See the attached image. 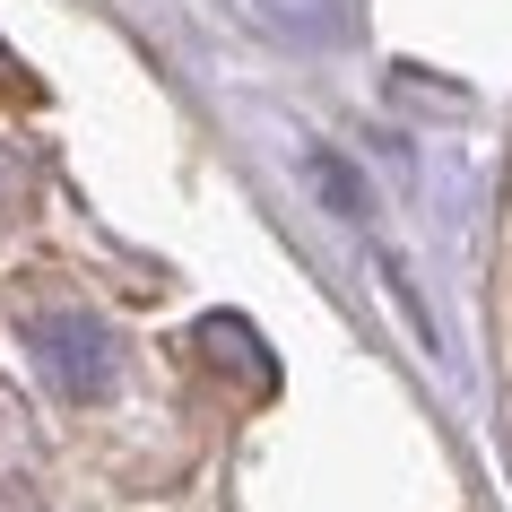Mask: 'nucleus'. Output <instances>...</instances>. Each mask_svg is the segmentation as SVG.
<instances>
[{
	"instance_id": "4",
	"label": "nucleus",
	"mask_w": 512,
	"mask_h": 512,
	"mask_svg": "<svg viewBox=\"0 0 512 512\" xmlns=\"http://www.w3.org/2000/svg\"><path fill=\"white\" fill-rule=\"evenodd\" d=\"M313 183H322V191H330V200H339L348 217H365V191H356L348 174H339V157H330V148H313Z\"/></svg>"
},
{
	"instance_id": "2",
	"label": "nucleus",
	"mask_w": 512,
	"mask_h": 512,
	"mask_svg": "<svg viewBox=\"0 0 512 512\" xmlns=\"http://www.w3.org/2000/svg\"><path fill=\"white\" fill-rule=\"evenodd\" d=\"M200 356H209V365H235L243 391H270V382H278V356L252 339L243 313H209V322H200Z\"/></svg>"
},
{
	"instance_id": "3",
	"label": "nucleus",
	"mask_w": 512,
	"mask_h": 512,
	"mask_svg": "<svg viewBox=\"0 0 512 512\" xmlns=\"http://www.w3.org/2000/svg\"><path fill=\"white\" fill-rule=\"evenodd\" d=\"M0 105H44V79H35L9 44H0Z\"/></svg>"
},
{
	"instance_id": "1",
	"label": "nucleus",
	"mask_w": 512,
	"mask_h": 512,
	"mask_svg": "<svg viewBox=\"0 0 512 512\" xmlns=\"http://www.w3.org/2000/svg\"><path fill=\"white\" fill-rule=\"evenodd\" d=\"M18 330H27L35 365L53 374L61 400H113V382H122V339H113L87 304H27Z\"/></svg>"
}]
</instances>
